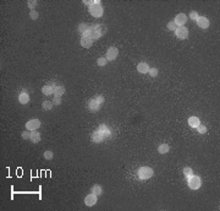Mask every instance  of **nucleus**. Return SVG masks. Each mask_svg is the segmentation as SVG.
<instances>
[{"mask_svg": "<svg viewBox=\"0 0 220 211\" xmlns=\"http://www.w3.org/2000/svg\"><path fill=\"white\" fill-rule=\"evenodd\" d=\"M88 11H90V14L94 17H102L103 13H104V10L102 8V3H100L99 0H94V4L88 8Z\"/></svg>", "mask_w": 220, "mask_h": 211, "instance_id": "obj_1", "label": "nucleus"}, {"mask_svg": "<svg viewBox=\"0 0 220 211\" xmlns=\"http://www.w3.org/2000/svg\"><path fill=\"white\" fill-rule=\"evenodd\" d=\"M153 174H154L153 169L149 168V167H141V168L138 169V172H137L138 178H139V179H143V180L152 178V177H153Z\"/></svg>", "mask_w": 220, "mask_h": 211, "instance_id": "obj_2", "label": "nucleus"}, {"mask_svg": "<svg viewBox=\"0 0 220 211\" xmlns=\"http://www.w3.org/2000/svg\"><path fill=\"white\" fill-rule=\"evenodd\" d=\"M187 183H188V187L191 189L193 190H197L201 188V185H202V182H201V178L197 177V175H192L191 178H188L187 179Z\"/></svg>", "mask_w": 220, "mask_h": 211, "instance_id": "obj_3", "label": "nucleus"}, {"mask_svg": "<svg viewBox=\"0 0 220 211\" xmlns=\"http://www.w3.org/2000/svg\"><path fill=\"white\" fill-rule=\"evenodd\" d=\"M83 36H86V37H88V38H91L92 41H96V39H98V38H100L102 36H100V33L96 30V27L94 26H90V28L87 30V32L83 34Z\"/></svg>", "mask_w": 220, "mask_h": 211, "instance_id": "obj_4", "label": "nucleus"}, {"mask_svg": "<svg viewBox=\"0 0 220 211\" xmlns=\"http://www.w3.org/2000/svg\"><path fill=\"white\" fill-rule=\"evenodd\" d=\"M175 34H176V37L179 38V39H186L188 37V30L186 27H177L176 28V31H175Z\"/></svg>", "mask_w": 220, "mask_h": 211, "instance_id": "obj_5", "label": "nucleus"}, {"mask_svg": "<svg viewBox=\"0 0 220 211\" xmlns=\"http://www.w3.org/2000/svg\"><path fill=\"white\" fill-rule=\"evenodd\" d=\"M100 107H102V104H100L96 98L91 99L90 102H88V109L91 110V112H98V110L100 109Z\"/></svg>", "mask_w": 220, "mask_h": 211, "instance_id": "obj_6", "label": "nucleus"}, {"mask_svg": "<svg viewBox=\"0 0 220 211\" xmlns=\"http://www.w3.org/2000/svg\"><path fill=\"white\" fill-rule=\"evenodd\" d=\"M39 126H40V122H39L38 119H32V120L27 122V124H26L27 130H29V131L37 130V129H38Z\"/></svg>", "mask_w": 220, "mask_h": 211, "instance_id": "obj_7", "label": "nucleus"}, {"mask_svg": "<svg viewBox=\"0 0 220 211\" xmlns=\"http://www.w3.org/2000/svg\"><path fill=\"white\" fill-rule=\"evenodd\" d=\"M117 54H119V50H117L116 47H110V48L108 49V52H106V59L108 60H115Z\"/></svg>", "mask_w": 220, "mask_h": 211, "instance_id": "obj_8", "label": "nucleus"}, {"mask_svg": "<svg viewBox=\"0 0 220 211\" xmlns=\"http://www.w3.org/2000/svg\"><path fill=\"white\" fill-rule=\"evenodd\" d=\"M186 21H187V16H186L185 14H179V15H176L175 20H174V22L176 23L177 27L183 26V25L186 23Z\"/></svg>", "mask_w": 220, "mask_h": 211, "instance_id": "obj_9", "label": "nucleus"}, {"mask_svg": "<svg viewBox=\"0 0 220 211\" xmlns=\"http://www.w3.org/2000/svg\"><path fill=\"white\" fill-rule=\"evenodd\" d=\"M92 140L94 143H97V144H100V143H103L104 140H105V138H104V135L102 133H100V130L99 129H97L96 131L93 133V135H92Z\"/></svg>", "mask_w": 220, "mask_h": 211, "instance_id": "obj_10", "label": "nucleus"}, {"mask_svg": "<svg viewBox=\"0 0 220 211\" xmlns=\"http://www.w3.org/2000/svg\"><path fill=\"white\" fill-rule=\"evenodd\" d=\"M85 204L87 205V206H93V205L97 204V195L96 194H88L85 199Z\"/></svg>", "mask_w": 220, "mask_h": 211, "instance_id": "obj_11", "label": "nucleus"}, {"mask_svg": "<svg viewBox=\"0 0 220 211\" xmlns=\"http://www.w3.org/2000/svg\"><path fill=\"white\" fill-rule=\"evenodd\" d=\"M197 23H198V26L201 28H208L209 27V20H208L207 17H204V16H198Z\"/></svg>", "mask_w": 220, "mask_h": 211, "instance_id": "obj_12", "label": "nucleus"}, {"mask_svg": "<svg viewBox=\"0 0 220 211\" xmlns=\"http://www.w3.org/2000/svg\"><path fill=\"white\" fill-rule=\"evenodd\" d=\"M93 44V41L91 38H88L86 36H82L81 37V45L82 47H85V48H91Z\"/></svg>", "mask_w": 220, "mask_h": 211, "instance_id": "obj_13", "label": "nucleus"}, {"mask_svg": "<svg viewBox=\"0 0 220 211\" xmlns=\"http://www.w3.org/2000/svg\"><path fill=\"white\" fill-rule=\"evenodd\" d=\"M149 65H148L147 63H139L138 65H137V70H138V73L141 74H147L148 71H149Z\"/></svg>", "mask_w": 220, "mask_h": 211, "instance_id": "obj_14", "label": "nucleus"}, {"mask_svg": "<svg viewBox=\"0 0 220 211\" xmlns=\"http://www.w3.org/2000/svg\"><path fill=\"white\" fill-rule=\"evenodd\" d=\"M98 129L100 130V133H102L103 135H104V138H105V139H106V138H110V135H111V131H110V129H109L108 126H106L105 124H102V125H100Z\"/></svg>", "mask_w": 220, "mask_h": 211, "instance_id": "obj_15", "label": "nucleus"}, {"mask_svg": "<svg viewBox=\"0 0 220 211\" xmlns=\"http://www.w3.org/2000/svg\"><path fill=\"white\" fill-rule=\"evenodd\" d=\"M54 89H55V86H53V85H50V84H46L45 86H43V93L44 95H46V96H49V95H51V93H54Z\"/></svg>", "mask_w": 220, "mask_h": 211, "instance_id": "obj_16", "label": "nucleus"}, {"mask_svg": "<svg viewBox=\"0 0 220 211\" xmlns=\"http://www.w3.org/2000/svg\"><path fill=\"white\" fill-rule=\"evenodd\" d=\"M199 124H201V122L197 117H189L188 118V125L191 128H197Z\"/></svg>", "mask_w": 220, "mask_h": 211, "instance_id": "obj_17", "label": "nucleus"}, {"mask_svg": "<svg viewBox=\"0 0 220 211\" xmlns=\"http://www.w3.org/2000/svg\"><path fill=\"white\" fill-rule=\"evenodd\" d=\"M19 101H20V103H22V104H26V103H28V101H29V96L26 93V91H22V92L20 93V96H19Z\"/></svg>", "mask_w": 220, "mask_h": 211, "instance_id": "obj_18", "label": "nucleus"}, {"mask_svg": "<svg viewBox=\"0 0 220 211\" xmlns=\"http://www.w3.org/2000/svg\"><path fill=\"white\" fill-rule=\"evenodd\" d=\"M65 93V87L62 85H59V86H55L54 89V95L58 96V97H61Z\"/></svg>", "mask_w": 220, "mask_h": 211, "instance_id": "obj_19", "label": "nucleus"}, {"mask_svg": "<svg viewBox=\"0 0 220 211\" xmlns=\"http://www.w3.org/2000/svg\"><path fill=\"white\" fill-rule=\"evenodd\" d=\"M170 151V146L169 145H166V144H162V145H159V147H158V152L159 154H168V152Z\"/></svg>", "mask_w": 220, "mask_h": 211, "instance_id": "obj_20", "label": "nucleus"}, {"mask_svg": "<svg viewBox=\"0 0 220 211\" xmlns=\"http://www.w3.org/2000/svg\"><path fill=\"white\" fill-rule=\"evenodd\" d=\"M31 141H32L33 144L39 143V141H40V134L37 133L35 130H33V131L31 133Z\"/></svg>", "mask_w": 220, "mask_h": 211, "instance_id": "obj_21", "label": "nucleus"}, {"mask_svg": "<svg viewBox=\"0 0 220 211\" xmlns=\"http://www.w3.org/2000/svg\"><path fill=\"white\" fill-rule=\"evenodd\" d=\"M92 193H93V194H96L97 196H98V195H102V194H103L102 187H100V185H94L93 188H92Z\"/></svg>", "mask_w": 220, "mask_h": 211, "instance_id": "obj_22", "label": "nucleus"}, {"mask_svg": "<svg viewBox=\"0 0 220 211\" xmlns=\"http://www.w3.org/2000/svg\"><path fill=\"white\" fill-rule=\"evenodd\" d=\"M183 174H185V177L188 179V178H191L192 175H193V171H192V168H189V167H185L183 168Z\"/></svg>", "mask_w": 220, "mask_h": 211, "instance_id": "obj_23", "label": "nucleus"}, {"mask_svg": "<svg viewBox=\"0 0 220 211\" xmlns=\"http://www.w3.org/2000/svg\"><path fill=\"white\" fill-rule=\"evenodd\" d=\"M88 28H90V26H88V25H86V23H81V25H78V32L82 33V36H83V34L87 32Z\"/></svg>", "mask_w": 220, "mask_h": 211, "instance_id": "obj_24", "label": "nucleus"}, {"mask_svg": "<svg viewBox=\"0 0 220 211\" xmlns=\"http://www.w3.org/2000/svg\"><path fill=\"white\" fill-rule=\"evenodd\" d=\"M53 102H50V101H44L43 102V109L44 110H50L51 108H53Z\"/></svg>", "mask_w": 220, "mask_h": 211, "instance_id": "obj_25", "label": "nucleus"}, {"mask_svg": "<svg viewBox=\"0 0 220 211\" xmlns=\"http://www.w3.org/2000/svg\"><path fill=\"white\" fill-rule=\"evenodd\" d=\"M106 61H108V59H106V58H104V57H100L99 59L97 60V64H98L99 66H105Z\"/></svg>", "mask_w": 220, "mask_h": 211, "instance_id": "obj_26", "label": "nucleus"}, {"mask_svg": "<svg viewBox=\"0 0 220 211\" xmlns=\"http://www.w3.org/2000/svg\"><path fill=\"white\" fill-rule=\"evenodd\" d=\"M27 4H28V8L31 10H34V8L37 6V1H35V0H28Z\"/></svg>", "mask_w": 220, "mask_h": 211, "instance_id": "obj_27", "label": "nucleus"}, {"mask_svg": "<svg viewBox=\"0 0 220 211\" xmlns=\"http://www.w3.org/2000/svg\"><path fill=\"white\" fill-rule=\"evenodd\" d=\"M168 28H169V31H176L177 26H176V23L174 21H171V22L168 23Z\"/></svg>", "mask_w": 220, "mask_h": 211, "instance_id": "obj_28", "label": "nucleus"}, {"mask_svg": "<svg viewBox=\"0 0 220 211\" xmlns=\"http://www.w3.org/2000/svg\"><path fill=\"white\" fill-rule=\"evenodd\" d=\"M21 136H22V139H25V140H31V133H29V130L28 131H23L21 134Z\"/></svg>", "mask_w": 220, "mask_h": 211, "instance_id": "obj_29", "label": "nucleus"}, {"mask_svg": "<svg viewBox=\"0 0 220 211\" xmlns=\"http://www.w3.org/2000/svg\"><path fill=\"white\" fill-rule=\"evenodd\" d=\"M148 73H149V76H152V78H155V76L158 75V70L155 68H151Z\"/></svg>", "mask_w": 220, "mask_h": 211, "instance_id": "obj_30", "label": "nucleus"}, {"mask_svg": "<svg viewBox=\"0 0 220 211\" xmlns=\"http://www.w3.org/2000/svg\"><path fill=\"white\" fill-rule=\"evenodd\" d=\"M29 17H31L32 20H37L38 19V13L35 10H31V13H29Z\"/></svg>", "mask_w": 220, "mask_h": 211, "instance_id": "obj_31", "label": "nucleus"}, {"mask_svg": "<svg viewBox=\"0 0 220 211\" xmlns=\"http://www.w3.org/2000/svg\"><path fill=\"white\" fill-rule=\"evenodd\" d=\"M197 130H198L199 134H205V133H207V128H205L204 125H201V124H199V125L197 126Z\"/></svg>", "mask_w": 220, "mask_h": 211, "instance_id": "obj_32", "label": "nucleus"}, {"mask_svg": "<svg viewBox=\"0 0 220 211\" xmlns=\"http://www.w3.org/2000/svg\"><path fill=\"white\" fill-rule=\"evenodd\" d=\"M53 156H54V155H53L51 151H45L44 152V158H45V160H51Z\"/></svg>", "mask_w": 220, "mask_h": 211, "instance_id": "obj_33", "label": "nucleus"}, {"mask_svg": "<svg viewBox=\"0 0 220 211\" xmlns=\"http://www.w3.org/2000/svg\"><path fill=\"white\" fill-rule=\"evenodd\" d=\"M189 19H191L192 21H197V19H198V14L196 13V11H192V13L189 14Z\"/></svg>", "mask_w": 220, "mask_h": 211, "instance_id": "obj_34", "label": "nucleus"}, {"mask_svg": "<svg viewBox=\"0 0 220 211\" xmlns=\"http://www.w3.org/2000/svg\"><path fill=\"white\" fill-rule=\"evenodd\" d=\"M61 97H58V96H55V98H54V101H53V104H60V102H61V99H60Z\"/></svg>", "mask_w": 220, "mask_h": 211, "instance_id": "obj_35", "label": "nucleus"}, {"mask_svg": "<svg viewBox=\"0 0 220 211\" xmlns=\"http://www.w3.org/2000/svg\"><path fill=\"white\" fill-rule=\"evenodd\" d=\"M96 99H97V101L100 103V104H103V102H104V97L102 96V95H99V96H97L96 97Z\"/></svg>", "mask_w": 220, "mask_h": 211, "instance_id": "obj_36", "label": "nucleus"}, {"mask_svg": "<svg viewBox=\"0 0 220 211\" xmlns=\"http://www.w3.org/2000/svg\"><path fill=\"white\" fill-rule=\"evenodd\" d=\"M83 3H85L86 5H90V6H92V5L94 4V1H92V0H91V1H90V0H85Z\"/></svg>", "mask_w": 220, "mask_h": 211, "instance_id": "obj_37", "label": "nucleus"}]
</instances>
